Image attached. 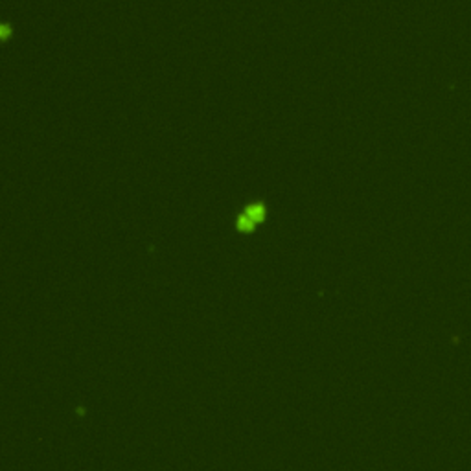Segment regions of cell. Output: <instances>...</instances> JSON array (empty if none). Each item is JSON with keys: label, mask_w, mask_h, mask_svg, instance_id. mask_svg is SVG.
Masks as SVG:
<instances>
[{"label": "cell", "mask_w": 471, "mask_h": 471, "mask_svg": "<svg viewBox=\"0 0 471 471\" xmlns=\"http://www.w3.org/2000/svg\"><path fill=\"white\" fill-rule=\"evenodd\" d=\"M9 33H11L9 26H7V24H0V41L6 39V37H9Z\"/></svg>", "instance_id": "3957f363"}, {"label": "cell", "mask_w": 471, "mask_h": 471, "mask_svg": "<svg viewBox=\"0 0 471 471\" xmlns=\"http://www.w3.org/2000/svg\"><path fill=\"white\" fill-rule=\"evenodd\" d=\"M239 230H245V232H249V230H252V226H254V221L249 216H241L239 218Z\"/></svg>", "instance_id": "7a4b0ae2"}, {"label": "cell", "mask_w": 471, "mask_h": 471, "mask_svg": "<svg viewBox=\"0 0 471 471\" xmlns=\"http://www.w3.org/2000/svg\"><path fill=\"white\" fill-rule=\"evenodd\" d=\"M245 216H249V218L254 221V223H258V221H261V219H263V216H265V210H263V206H261V204H252V206H249V208H247Z\"/></svg>", "instance_id": "6da1fadb"}]
</instances>
